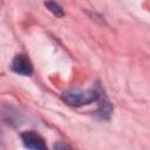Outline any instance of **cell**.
<instances>
[{"instance_id": "cell-3", "label": "cell", "mask_w": 150, "mask_h": 150, "mask_svg": "<svg viewBox=\"0 0 150 150\" xmlns=\"http://www.w3.org/2000/svg\"><path fill=\"white\" fill-rule=\"evenodd\" d=\"M12 70L19 75L29 76L33 73V66L25 55H16L12 62Z\"/></svg>"}, {"instance_id": "cell-2", "label": "cell", "mask_w": 150, "mask_h": 150, "mask_svg": "<svg viewBox=\"0 0 150 150\" xmlns=\"http://www.w3.org/2000/svg\"><path fill=\"white\" fill-rule=\"evenodd\" d=\"M21 139H22V143L26 148L28 149H35V150H45L47 146H46V143H45V139L36 132L34 131H26L21 135Z\"/></svg>"}, {"instance_id": "cell-1", "label": "cell", "mask_w": 150, "mask_h": 150, "mask_svg": "<svg viewBox=\"0 0 150 150\" xmlns=\"http://www.w3.org/2000/svg\"><path fill=\"white\" fill-rule=\"evenodd\" d=\"M98 91L95 89H69L62 93L61 98L70 107H82L98 100Z\"/></svg>"}, {"instance_id": "cell-5", "label": "cell", "mask_w": 150, "mask_h": 150, "mask_svg": "<svg viewBox=\"0 0 150 150\" xmlns=\"http://www.w3.org/2000/svg\"><path fill=\"white\" fill-rule=\"evenodd\" d=\"M54 148L55 149H59V148H69V145H67V144H55Z\"/></svg>"}, {"instance_id": "cell-4", "label": "cell", "mask_w": 150, "mask_h": 150, "mask_svg": "<svg viewBox=\"0 0 150 150\" xmlns=\"http://www.w3.org/2000/svg\"><path fill=\"white\" fill-rule=\"evenodd\" d=\"M45 6H46L54 15H56V16H63V9H62V7H61L59 4H56L55 1H53V0H47V1H45Z\"/></svg>"}]
</instances>
